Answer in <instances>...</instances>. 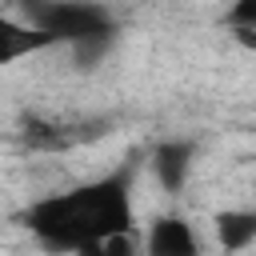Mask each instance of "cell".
Returning a JSON list of instances; mask_svg holds the SVG:
<instances>
[{
    "instance_id": "cell-2",
    "label": "cell",
    "mask_w": 256,
    "mask_h": 256,
    "mask_svg": "<svg viewBox=\"0 0 256 256\" xmlns=\"http://www.w3.org/2000/svg\"><path fill=\"white\" fill-rule=\"evenodd\" d=\"M140 256H204V248L192 220L164 212V216H152L148 232L140 236Z\"/></svg>"
},
{
    "instance_id": "cell-1",
    "label": "cell",
    "mask_w": 256,
    "mask_h": 256,
    "mask_svg": "<svg viewBox=\"0 0 256 256\" xmlns=\"http://www.w3.org/2000/svg\"><path fill=\"white\" fill-rule=\"evenodd\" d=\"M28 232L52 248L76 256L84 244L112 236V232H132L136 212H132V192H128V172H112L100 180H88L68 192H48L40 196L28 212Z\"/></svg>"
},
{
    "instance_id": "cell-6",
    "label": "cell",
    "mask_w": 256,
    "mask_h": 256,
    "mask_svg": "<svg viewBox=\"0 0 256 256\" xmlns=\"http://www.w3.org/2000/svg\"><path fill=\"white\" fill-rule=\"evenodd\" d=\"M76 256H140V232H112V236H100L92 244H84Z\"/></svg>"
},
{
    "instance_id": "cell-3",
    "label": "cell",
    "mask_w": 256,
    "mask_h": 256,
    "mask_svg": "<svg viewBox=\"0 0 256 256\" xmlns=\"http://www.w3.org/2000/svg\"><path fill=\"white\" fill-rule=\"evenodd\" d=\"M48 48H60V40L44 28H36L32 20H16L8 12H0V68L24 60V56H36V52H48Z\"/></svg>"
},
{
    "instance_id": "cell-4",
    "label": "cell",
    "mask_w": 256,
    "mask_h": 256,
    "mask_svg": "<svg viewBox=\"0 0 256 256\" xmlns=\"http://www.w3.org/2000/svg\"><path fill=\"white\" fill-rule=\"evenodd\" d=\"M152 172H156V184H160L168 196H176V192L188 184V176H192V144H184V140H164V144L152 152Z\"/></svg>"
},
{
    "instance_id": "cell-5",
    "label": "cell",
    "mask_w": 256,
    "mask_h": 256,
    "mask_svg": "<svg viewBox=\"0 0 256 256\" xmlns=\"http://www.w3.org/2000/svg\"><path fill=\"white\" fill-rule=\"evenodd\" d=\"M216 224V240L224 252H248L256 240V212L252 208H220L212 216Z\"/></svg>"
}]
</instances>
